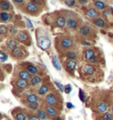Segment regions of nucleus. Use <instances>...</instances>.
I'll return each instance as SVG.
<instances>
[{
    "mask_svg": "<svg viewBox=\"0 0 113 120\" xmlns=\"http://www.w3.org/2000/svg\"><path fill=\"white\" fill-rule=\"evenodd\" d=\"M26 11L27 12H30V13L37 11H38L37 4H35V3H34V2H28L26 5Z\"/></svg>",
    "mask_w": 113,
    "mask_h": 120,
    "instance_id": "nucleus-3",
    "label": "nucleus"
},
{
    "mask_svg": "<svg viewBox=\"0 0 113 120\" xmlns=\"http://www.w3.org/2000/svg\"><path fill=\"white\" fill-rule=\"evenodd\" d=\"M98 14H99V12L94 9H89L87 12V15L90 18H94V17L98 16Z\"/></svg>",
    "mask_w": 113,
    "mask_h": 120,
    "instance_id": "nucleus-27",
    "label": "nucleus"
},
{
    "mask_svg": "<svg viewBox=\"0 0 113 120\" xmlns=\"http://www.w3.org/2000/svg\"><path fill=\"white\" fill-rule=\"evenodd\" d=\"M46 102L49 104V106H53V105H56L57 103V100H56V95L54 94H47V96L45 98Z\"/></svg>",
    "mask_w": 113,
    "mask_h": 120,
    "instance_id": "nucleus-2",
    "label": "nucleus"
},
{
    "mask_svg": "<svg viewBox=\"0 0 113 120\" xmlns=\"http://www.w3.org/2000/svg\"><path fill=\"white\" fill-rule=\"evenodd\" d=\"M6 46H7L8 49H11V51H12V50H14V49L17 48V46H18V42H17L15 40L11 39V40H9V41L6 42Z\"/></svg>",
    "mask_w": 113,
    "mask_h": 120,
    "instance_id": "nucleus-8",
    "label": "nucleus"
},
{
    "mask_svg": "<svg viewBox=\"0 0 113 120\" xmlns=\"http://www.w3.org/2000/svg\"><path fill=\"white\" fill-rule=\"evenodd\" d=\"M64 17H65V19H68V20L69 19H74L75 14H74L73 11H65V12H64Z\"/></svg>",
    "mask_w": 113,
    "mask_h": 120,
    "instance_id": "nucleus-29",
    "label": "nucleus"
},
{
    "mask_svg": "<svg viewBox=\"0 0 113 120\" xmlns=\"http://www.w3.org/2000/svg\"><path fill=\"white\" fill-rule=\"evenodd\" d=\"M28 107L30 108L31 109H34V110H35V109H38V107H39V103L38 102H34V103H30V104L28 105Z\"/></svg>",
    "mask_w": 113,
    "mask_h": 120,
    "instance_id": "nucleus-38",
    "label": "nucleus"
},
{
    "mask_svg": "<svg viewBox=\"0 0 113 120\" xmlns=\"http://www.w3.org/2000/svg\"><path fill=\"white\" fill-rule=\"evenodd\" d=\"M11 55L13 57H16V58H20L23 55V51L21 49H19V48H16L14 50H12L11 51Z\"/></svg>",
    "mask_w": 113,
    "mask_h": 120,
    "instance_id": "nucleus-14",
    "label": "nucleus"
},
{
    "mask_svg": "<svg viewBox=\"0 0 113 120\" xmlns=\"http://www.w3.org/2000/svg\"><path fill=\"white\" fill-rule=\"evenodd\" d=\"M18 39H19V41H24L27 39V35H26L25 32H19V34H18Z\"/></svg>",
    "mask_w": 113,
    "mask_h": 120,
    "instance_id": "nucleus-30",
    "label": "nucleus"
},
{
    "mask_svg": "<svg viewBox=\"0 0 113 120\" xmlns=\"http://www.w3.org/2000/svg\"><path fill=\"white\" fill-rule=\"evenodd\" d=\"M0 33H2L3 34H6V33H7V29L5 28V26H2L1 27H0Z\"/></svg>",
    "mask_w": 113,
    "mask_h": 120,
    "instance_id": "nucleus-41",
    "label": "nucleus"
},
{
    "mask_svg": "<svg viewBox=\"0 0 113 120\" xmlns=\"http://www.w3.org/2000/svg\"><path fill=\"white\" fill-rule=\"evenodd\" d=\"M97 109L100 112L106 113L107 112V109H108V105L106 104L105 102H101V103H99V105L97 106Z\"/></svg>",
    "mask_w": 113,
    "mask_h": 120,
    "instance_id": "nucleus-21",
    "label": "nucleus"
},
{
    "mask_svg": "<svg viewBox=\"0 0 113 120\" xmlns=\"http://www.w3.org/2000/svg\"><path fill=\"white\" fill-rule=\"evenodd\" d=\"M29 120H41L38 116H29Z\"/></svg>",
    "mask_w": 113,
    "mask_h": 120,
    "instance_id": "nucleus-43",
    "label": "nucleus"
},
{
    "mask_svg": "<svg viewBox=\"0 0 113 120\" xmlns=\"http://www.w3.org/2000/svg\"><path fill=\"white\" fill-rule=\"evenodd\" d=\"M110 11H111V13H113V7H110Z\"/></svg>",
    "mask_w": 113,
    "mask_h": 120,
    "instance_id": "nucleus-49",
    "label": "nucleus"
},
{
    "mask_svg": "<svg viewBox=\"0 0 113 120\" xmlns=\"http://www.w3.org/2000/svg\"><path fill=\"white\" fill-rule=\"evenodd\" d=\"M67 26L71 29H75L76 27L78 26V21L76 19H69L67 20Z\"/></svg>",
    "mask_w": 113,
    "mask_h": 120,
    "instance_id": "nucleus-18",
    "label": "nucleus"
},
{
    "mask_svg": "<svg viewBox=\"0 0 113 120\" xmlns=\"http://www.w3.org/2000/svg\"><path fill=\"white\" fill-rule=\"evenodd\" d=\"M26 71L29 73H32V74H36V73H38V68L34 65L29 64V65L26 66Z\"/></svg>",
    "mask_w": 113,
    "mask_h": 120,
    "instance_id": "nucleus-22",
    "label": "nucleus"
},
{
    "mask_svg": "<svg viewBox=\"0 0 113 120\" xmlns=\"http://www.w3.org/2000/svg\"><path fill=\"white\" fill-rule=\"evenodd\" d=\"M64 4H66L69 7H73L76 4V1H74V0H65V1H64Z\"/></svg>",
    "mask_w": 113,
    "mask_h": 120,
    "instance_id": "nucleus-33",
    "label": "nucleus"
},
{
    "mask_svg": "<svg viewBox=\"0 0 113 120\" xmlns=\"http://www.w3.org/2000/svg\"><path fill=\"white\" fill-rule=\"evenodd\" d=\"M79 34L83 35V36H87V35H89L91 33V29L90 27L88 26H82L79 30Z\"/></svg>",
    "mask_w": 113,
    "mask_h": 120,
    "instance_id": "nucleus-7",
    "label": "nucleus"
},
{
    "mask_svg": "<svg viewBox=\"0 0 113 120\" xmlns=\"http://www.w3.org/2000/svg\"><path fill=\"white\" fill-rule=\"evenodd\" d=\"M97 61H98V60H97V57L94 56V57H93V58H92V59H91L90 61H89V62H92V63H96Z\"/></svg>",
    "mask_w": 113,
    "mask_h": 120,
    "instance_id": "nucleus-45",
    "label": "nucleus"
},
{
    "mask_svg": "<svg viewBox=\"0 0 113 120\" xmlns=\"http://www.w3.org/2000/svg\"><path fill=\"white\" fill-rule=\"evenodd\" d=\"M0 8H1L2 11H8V10H10V8H11L10 3L7 2V1H1L0 2Z\"/></svg>",
    "mask_w": 113,
    "mask_h": 120,
    "instance_id": "nucleus-19",
    "label": "nucleus"
},
{
    "mask_svg": "<svg viewBox=\"0 0 113 120\" xmlns=\"http://www.w3.org/2000/svg\"><path fill=\"white\" fill-rule=\"evenodd\" d=\"M94 56V52L93 49H87L86 51H85V57L87 61H90L93 57Z\"/></svg>",
    "mask_w": 113,
    "mask_h": 120,
    "instance_id": "nucleus-17",
    "label": "nucleus"
},
{
    "mask_svg": "<svg viewBox=\"0 0 113 120\" xmlns=\"http://www.w3.org/2000/svg\"><path fill=\"white\" fill-rule=\"evenodd\" d=\"M66 57L69 58V60H74L77 57V53L75 51H72V50L67 51L66 52Z\"/></svg>",
    "mask_w": 113,
    "mask_h": 120,
    "instance_id": "nucleus-28",
    "label": "nucleus"
},
{
    "mask_svg": "<svg viewBox=\"0 0 113 120\" xmlns=\"http://www.w3.org/2000/svg\"><path fill=\"white\" fill-rule=\"evenodd\" d=\"M26 26H27L28 28H32V27H33V24L31 23L30 19H28L27 18H26Z\"/></svg>",
    "mask_w": 113,
    "mask_h": 120,
    "instance_id": "nucleus-40",
    "label": "nucleus"
},
{
    "mask_svg": "<svg viewBox=\"0 0 113 120\" xmlns=\"http://www.w3.org/2000/svg\"><path fill=\"white\" fill-rule=\"evenodd\" d=\"M11 34H16L17 33V27H15V26H11V27H10V31H9Z\"/></svg>",
    "mask_w": 113,
    "mask_h": 120,
    "instance_id": "nucleus-39",
    "label": "nucleus"
},
{
    "mask_svg": "<svg viewBox=\"0 0 113 120\" xmlns=\"http://www.w3.org/2000/svg\"><path fill=\"white\" fill-rule=\"evenodd\" d=\"M37 43H38V46H39L41 49L45 50V49H47L49 47V45H50V41H49V39L48 37L42 36V37L38 39Z\"/></svg>",
    "mask_w": 113,
    "mask_h": 120,
    "instance_id": "nucleus-1",
    "label": "nucleus"
},
{
    "mask_svg": "<svg viewBox=\"0 0 113 120\" xmlns=\"http://www.w3.org/2000/svg\"><path fill=\"white\" fill-rule=\"evenodd\" d=\"M82 44L83 45H87V46H89V45H90V43H89V42H87V41H83Z\"/></svg>",
    "mask_w": 113,
    "mask_h": 120,
    "instance_id": "nucleus-48",
    "label": "nucleus"
},
{
    "mask_svg": "<svg viewBox=\"0 0 113 120\" xmlns=\"http://www.w3.org/2000/svg\"><path fill=\"white\" fill-rule=\"evenodd\" d=\"M110 13H111V11H103V15H104V16H106V17H108Z\"/></svg>",
    "mask_w": 113,
    "mask_h": 120,
    "instance_id": "nucleus-44",
    "label": "nucleus"
},
{
    "mask_svg": "<svg viewBox=\"0 0 113 120\" xmlns=\"http://www.w3.org/2000/svg\"><path fill=\"white\" fill-rule=\"evenodd\" d=\"M46 112H47V114H48L49 116H54L56 115L57 110H56L54 107H52V106H47V107H46Z\"/></svg>",
    "mask_w": 113,
    "mask_h": 120,
    "instance_id": "nucleus-12",
    "label": "nucleus"
},
{
    "mask_svg": "<svg viewBox=\"0 0 113 120\" xmlns=\"http://www.w3.org/2000/svg\"><path fill=\"white\" fill-rule=\"evenodd\" d=\"M23 2H24L23 0H14L13 1L14 4H23Z\"/></svg>",
    "mask_w": 113,
    "mask_h": 120,
    "instance_id": "nucleus-46",
    "label": "nucleus"
},
{
    "mask_svg": "<svg viewBox=\"0 0 113 120\" xmlns=\"http://www.w3.org/2000/svg\"><path fill=\"white\" fill-rule=\"evenodd\" d=\"M76 64H77V63H76V61H74V60H68L67 62H66L65 66H66V69L70 72H73V71L75 70L76 68Z\"/></svg>",
    "mask_w": 113,
    "mask_h": 120,
    "instance_id": "nucleus-6",
    "label": "nucleus"
},
{
    "mask_svg": "<svg viewBox=\"0 0 113 120\" xmlns=\"http://www.w3.org/2000/svg\"><path fill=\"white\" fill-rule=\"evenodd\" d=\"M0 18H1V21L2 22H7L9 19H10V15L6 11H2L0 14Z\"/></svg>",
    "mask_w": 113,
    "mask_h": 120,
    "instance_id": "nucleus-24",
    "label": "nucleus"
},
{
    "mask_svg": "<svg viewBox=\"0 0 113 120\" xmlns=\"http://www.w3.org/2000/svg\"><path fill=\"white\" fill-rule=\"evenodd\" d=\"M16 85L19 86V88H25V87L27 86V82L24 79H19L18 80H16Z\"/></svg>",
    "mask_w": 113,
    "mask_h": 120,
    "instance_id": "nucleus-25",
    "label": "nucleus"
},
{
    "mask_svg": "<svg viewBox=\"0 0 113 120\" xmlns=\"http://www.w3.org/2000/svg\"><path fill=\"white\" fill-rule=\"evenodd\" d=\"M41 81V77H39L38 75H34V77L31 79L30 80V84L32 85V86H35V85H37V84H39V83Z\"/></svg>",
    "mask_w": 113,
    "mask_h": 120,
    "instance_id": "nucleus-23",
    "label": "nucleus"
},
{
    "mask_svg": "<svg viewBox=\"0 0 113 120\" xmlns=\"http://www.w3.org/2000/svg\"><path fill=\"white\" fill-rule=\"evenodd\" d=\"M52 64L53 66L56 68L57 71H61L62 67H61V64L59 63V60H58V58H57V56L56 55L52 56Z\"/></svg>",
    "mask_w": 113,
    "mask_h": 120,
    "instance_id": "nucleus-10",
    "label": "nucleus"
},
{
    "mask_svg": "<svg viewBox=\"0 0 113 120\" xmlns=\"http://www.w3.org/2000/svg\"><path fill=\"white\" fill-rule=\"evenodd\" d=\"M19 79H24V80H27L30 79V73L27 71H20L19 72Z\"/></svg>",
    "mask_w": 113,
    "mask_h": 120,
    "instance_id": "nucleus-13",
    "label": "nucleus"
},
{
    "mask_svg": "<svg viewBox=\"0 0 113 120\" xmlns=\"http://www.w3.org/2000/svg\"><path fill=\"white\" fill-rule=\"evenodd\" d=\"M112 118H113L112 115L109 112L104 113V115L102 116V119L103 120H112Z\"/></svg>",
    "mask_w": 113,
    "mask_h": 120,
    "instance_id": "nucleus-36",
    "label": "nucleus"
},
{
    "mask_svg": "<svg viewBox=\"0 0 113 120\" xmlns=\"http://www.w3.org/2000/svg\"><path fill=\"white\" fill-rule=\"evenodd\" d=\"M111 111H112V113H113V106L111 107Z\"/></svg>",
    "mask_w": 113,
    "mask_h": 120,
    "instance_id": "nucleus-51",
    "label": "nucleus"
},
{
    "mask_svg": "<svg viewBox=\"0 0 113 120\" xmlns=\"http://www.w3.org/2000/svg\"><path fill=\"white\" fill-rule=\"evenodd\" d=\"M66 24H67V21H66L65 17H64V16H58L56 18V25L58 27H64V26H65Z\"/></svg>",
    "mask_w": 113,
    "mask_h": 120,
    "instance_id": "nucleus-5",
    "label": "nucleus"
},
{
    "mask_svg": "<svg viewBox=\"0 0 113 120\" xmlns=\"http://www.w3.org/2000/svg\"><path fill=\"white\" fill-rule=\"evenodd\" d=\"M48 92H49V87H48V86H46V85H42L38 89V93H39V94H41V95L47 94Z\"/></svg>",
    "mask_w": 113,
    "mask_h": 120,
    "instance_id": "nucleus-26",
    "label": "nucleus"
},
{
    "mask_svg": "<svg viewBox=\"0 0 113 120\" xmlns=\"http://www.w3.org/2000/svg\"><path fill=\"white\" fill-rule=\"evenodd\" d=\"M72 91V86L70 84H67L64 86V93L65 94H70Z\"/></svg>",
    "mask_w": 113,
    "mask_h": 120,
    "instance_id": "nucleus-37",
    "label": "nucleus"
},
{
    "mask_svg": "<svg viewBox=\"0 0 113 120\" xmlns=\"http://www.w3.org/2000/svg\"><path fill=\"white\" fill-rule=\"evenodd\" d=\"M79 3L80 4H81V5H84V4H86L87 3V1H86V0H85V1H84V0H79Z\"/></svg>",
    "mask_w": 113,
    "mask_h": 120,
    "instance_id": "nucleus-47",
    "label": "nucleus"
},
{
    "mask_svg": "<svg viewBox=\"0 0 113 120\" xmlns=\"http://www.w3.org/2000/svg\"><path fill=\"white\" fill-rule=\"evenodd\" d=\"M56 120H61L60 117H56Z\"/></svg>",
    "mask_w": 113,
    "mask_h": 120,
    "instance_id": "nucleus-50",
    "label": "nucleus"
},
{
    "mask_svg": "<svg viewBox=\"0 0 113 120\" xmlns=\"http://www.w3.org/2000/svg\"><path fill=\"white\" fill-rule=\"evenodd\" d=\"M60 44L64 49H70L72 46V41L69 38H64L61 40Z\"/></svg>",
    "mask_w": 113,
    "mask_h": 120,
    "instance_id": "nucleus-4",
    "label": "nucleus"
},
{
    "mask_svg": "<svg viewBox=\"0 0 113 120\" xmlns=\"http://www.w3.org/2000/svg\"><path fill=\"white\" fill-rule=\"evenodd\" d=\"M54 82H55V85L57 86V88L60 90L61 92H64V86L61 84V82H59L58 80H55Z\"/></svg>",
    "mask_w": 113,
    "mask_h": 120,
    "instance_id": "nucleus-34",
    "label": "nucleus"
},
{
    "mask_svg": "<svg viewBox=\"0 0 113 120\" xmlns=\"http://www.w3.org/2000/svg\"><path fill=\"white\" fill-rule=\"evenodd\" d=\"M36 116H38L40 119L45 120L47 118V116H48V114L43 109H38L37 112H36Z\"/></svg>",
    "mask_w": 113,
    "mask_h": 120,
    "instance_id": "nucleus-15",
    "label": "nucleus"
},
{
    "mask_svg": "<svg viewBox=\"0 0 113 120\" xmlns=\"http://www.w3.org/2000/svg\"><path fill=\"white\" fill-rule=\"evenodd\" d=\"M83 71H84V73H86V74L92 75L94 72V67L92 66V65H90V64H87V65H85V66L83 67Z\"/></svg>",
    "mask_w": 113,
    "mask_h": 120,
    "instance_id": "nucleus-9",
    "label": "nucleus"
},
{
    "mask_svg": "<svg viewBox=\"0 0 113 120\" xmlns=\"http://www.w3.org/2000/svg\"><path fill=\"white\" fill-rule=\"evenodd\" d=\"M79 99H80V101H82V102H85V101H86V94H85V93H84V92H83L81 89H79Z\"/></svg>",
    "mask_w": 113,
    "mask_h": 120,
    "instance_id": "nucleus-35",
    "label": "nucleus"
},
{
    "mask_svg": "<svg viewBox=\"0 0 113 120\" xmlns=\"http://www.w3.org/2000/svg\"><path fill=\"white\" fill-rule=\"evenodd\" d=\"M26 101H28V102H30V103L37 102V101H38V96L36 95V94H28V95L26 96Z\"/></svg>",
    "mask_w": 113,
    "mask_h": 120,
    "instance_id": "nucleus-20",
    "label": "nucleus"
},
{
    "mask_svg": "<svg viewBox=\"0 0 113 120\" xmlns=\"http://www.w3.org/2000/svg\"><path fill=\"white\" fill-rule=\"evenodd\" d=\"M7 58H8L7 54L4 53L3 50H1V51H0V61H1L2 63H4V62H5V61L7 60Z\"/></svg>",
    "mask_w": 113,
    "mask_h": 120,
    "instance_id": "nucleus-32",
    "label": "nucleus"
},
{
    "mask_svg": "<svg viewBox=\"0 0 113 120\" xmlns=\"http://www.w3.org/2000/svg\"><path fill=\"white\" fill-rule=\"evenodd\" d=\"M15 119L16 120H26V116L24 113L19 112L15 115Z\"/></svg>",
    "mask_w": 113,
    "mask_h": 120,
    "instance_id": "nucleus-31",
    "label": "nucleus"
},
{
    "mask_svg": "<svg viewBox=\"0 0 113 120\" xmlns=\"http://www.w3.org/2000/svg\"><path fill=\"white\" fill-rule=\"evenodd\" d=\"M94 7L96 8L97 10H103V9L106 7L105 3H104V2H102V1H99V0L94 1Z\"/></svg>",
    "mask_w": 113,
    "mask_h": 120,
    "instance_id": "nucleus-16",
    "label": "nucleus"
},
{
    "mask_svg": "<svg viewBox=\"0 0 113 120\" xmlns=\"http://www.w3.org/2000/svg\"><path fill=\"white\" fill-rule=\"evenodd\" d=\"M93 22H94V24L95 25V26H99V27H104V26H106V23L105 21L103 20V19H102V18H96V19H94V20H93Z\"/></svg>",
    "mask_w": 113,
    "mask_h": 120,
    "instance_id": "nucleus-11",
    "label": "nucleus"
},
{
    "mask_svg": "<svg viewBox=\"0 0 113 120\" xmlns=\"http://www.w3.org/2000/svg\"><path fill=\"white\" fill-rule=\"evenodd\" d=\"M66 107H67V109H72V108H74V106L71 102H67L66 103Z\"/></svg>",
    "mask_w": 113,
    "mask_h": 120,
    "instance_id": "nucleus-42",
    "label": "nucleus"
}]
</instances>
